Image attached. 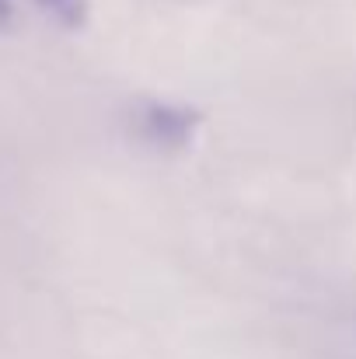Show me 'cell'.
<instances>
[{"instance_id":"obj_4","label":"cell","mask_w":356,"mask_h":359,"mask_svg":"<svg viewBox=\"0 0 356 359\" xmlns=\"http://www.w3.org/2000/svg\"><path fill=\"white\" fill-rule=\"evenodd\" d=\"M11 14H14V7H11V0H0V28L11 21Z\"/></svg>"},{"instance_id":"obj_2","label":"cell","mask_w":356,"mask_h":359,"mask_svg":"<svg viewBox=\"0 0 356 359\" xmlns=\"http://www.w3.org/2000/svg\"><path fill=\"white\" fill-rule=\"evenodd\" d=\"M35 4L63 28H77L88 18V0H35Z\"/></svg>"},{"instance_id":"obj_3","label":"cell","mask_w":356,"mask_h":359,"mask_svg":"<svg viewBox=\"0 0 356 359\" xmlns=\"http://www.w3.org/2000/svg\"><path fill=\"white\" fill-rule=\"evenodd\" d=\"M329 359H356V314L329 328Z\"/></svg>"},{"instance_id":"obj_1","label":"cell","mask_w":356,"mask_h":359,"mask_svg":"<svg viewBox=\"0 0 356 359\" xmlns=\"http://www.w3.org/2000/svg\"><path fill=\"white\" fill-rule=\"evenodd\" d=\"M192 126H196V116L185 112V109L147 105V109L140 112L136 133H140V140H147V143H154V147H182V143H189Z\"/></svg>"}]
</instances>
